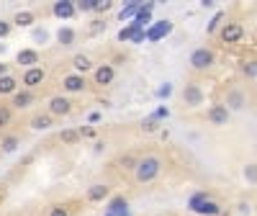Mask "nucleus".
Masks as SVG:
<instances>
[{"mask_svg": "<svg viewBox=\"0 0 257 216\" xmlns=\"http://www.w3.org/2000/svg\"><path fill=\"white\" fill-rule=\"evenodd\" d=\"M162 167H165V162L160 155H144V157H139V165L134 170V180L139 185H149L152 180L160 178Z\"/></svg>", "mask_w": 257, "mask_h": 216, "instance_id": "1", "label": "nucleus"}, {"mask_svg": "<svg viewBox=\"0 0 257 216\" xmlns=\"http://www.w3.org/2000/svg\"><path fill=\"white\" fill-rule=\"evenodd\" d=\"M188 67L193 72H211L216 67V52L211 49V47H198V49H193L190 52V57H188Z\"/></svg>", "mask_w": 257, "mask_h": 216, "instance_id": "2", "label": "nucleus"}, {"mask_svg": "<svg viewBox=\"0 0 257 216\" xmlns=\"http://www.w3.org/2000/svg\"><path fill=\"white\" fill-rule=\"evenodd\" d=\"M180 98H183V106L185 108H201L206 103V93H203V88H201V83H196V80H190V83L183 85Z\"/></svg>", "mask_w": 257, "mask_h": 216, "instance_id": "3", "label": "nucleus"}, {"mask_svg": "<svg viewBox=\"0 0 257 216\" xmlns=\"http://www.w3.org/2000/svg\"><path fill=\"white\" fill-rule=\"evenodd\" d=\"M72 103L70 101V95H52L49 101H47V113L52 116V119H62V116H70L72 113Z\"/></svg>", "mask_w": 257, "mask_h": 216, "instance_id": "4", "label": "nucleus"}, {"mask_svg": "<svg viewBox=\"0 0 257 216\" xmlns=\"http://www.w3.org/2000/svg\"><path fill=\"white\" fill-rule=\"evenodd\" d=\"M206 121L214 126V129H224V126H229V121H232V111H229L224 103H214L206 111Z\"/></svg>", "mask_w": 257, "mask_h": 216, "instance_id": "5", "label": "nucleus"}, {"mask_svg": "<svg viewBox=\"0 0 257 216\" xmlns=\"http://www.w3.org/2000/svg\"><path fill=\"white\" fill-rule=\"evenodd\" d=\"M88 90V80L85 75H77V72H67L62 77V93L64 95H77V93H85Z\"/></svg>", "mask_w": 257, "mask_h": 216, "instance_id": "6", "label": "nucleus"}, {"mask_svg": "<svg viewBox=\"0 0 257 216\" xmlns=\"http://www.w3.org/2000/svg\"><path fill=\"white\" fill-rule=\"evenodd\" d=\"M219 39H221L224 44H239L244 39V26L239 21L221 23V29H219Z\"/></svg>", "mask_w": 257, "mask_h": 216, "instance_id": "7", "label": "nucleus"}, {"mask_svg": "<svg viewBox=\"0 0 257 216\" xmlns=\"http://www.w3.org/2000/svg\"><path fill=\"white\" fill-rule=\"evenodd\" d=\"M113 80H116V67H113V62L95 65V70H93V85L108 88V85H113Z\"/></svg>", "mask_w": 257, "mask_h": 216, "instance_id": "8", "label": "nucleus"}, {"mask_svg": "<svg viewBox=\"0 0 257 216\" xmlns=\"http://www.w3.org/2000/svg\"><path fill=\"white\" fill-rule=\"evenodd\" d=\"M44 80H47V70H44L41 65H39V67H31V70H23V75H21V88L36 90L39 85H44Z\"/></svg>", "mask_w": 257, "mask_h": 216, "instance_id": "9", "label": "nucleus"}, {"mask_svg": "<svg viewBox=\"0 0 257 216\" xmlns=\"http://www.w3.org/2000/svg\"><path fill=\"white\" fill-rule=\"evenodd\" d=\"M111 185L108 183H93L85 191V201L88 203H103V201H108V198H111Z\"/></svg>", "mask_w": 257, "mask_h": 216, "instance_id": "10", "label": "nucleus"}, {"mask_svg": "<svg viewBox=\"0 0 257 216\" xmlns=\"http://www.w3.org/2000/svg\"><path fill=\"white\" fill-rule=\"evenodd\" d=\"M224 106L229 111H244L247 106V93L242 88H229L226 90V98H224Z\"/></svg>", "mask_w": 257, "mask_h": 216, "instance_id": "11", "label": "nucleus"}, {"mask_svg": "<svg viewBox=\"0 0 257 216\" xmlns=\"http://www.w3.org/2000/svg\"><path fill=\"white\" fill-rule=\"evenodd\" d=\"M39 62H41V54L36 49H18L16 52V65H21L23 70L39 67Z\"/></svg>", "mask_w": 257, "mask_h": 216, "instance_id": "12", "label": "nucleus"}, {"mask_svg": "<svg viewBox=\"0 0 257 216\" xmlns=\"http://www.w3.org/2000/svg\"><path fill=\"white\" fill-rule=\"evenodd\" d=\"M170 31H172V21H167V18H165V21H157V23L152 26V29H147V31H144V39L154 44V41L165 39V36H167Z\"/></svg>", "mask_w": 257, "mask_h": 216, "instance_id": "13", "label": "nucleus"}, {"mask_svg": "<svg viewBox=\"0 0 257 216\" xmlns=\"http://www.w3.org/2000/svg\"><path fill=\"white\" fill-rule=\"evenodd\" d=\"M31 103H36V93L34 90H26V88H21L18 93H13L11 95V108H18V111H23V108H29Z\"/></svg>", "mask_w": 257, "mask_h": 216, "instance_id": "14", "label": "nucleus"}, {"mask_svg": "<svg viewBox=\"0 0 257 216\" xmlns=\"http://www.w3.org/2000/svg\"><path fill=\"white\" fill-rule=\"evenodd\" d=\"M52 13L62 18V21H70V18H75L77 8H75V0H57V3L52 5Z\"/></svg>", "mask_w": 257, "mask_h": 216, "instance_id": "15", "label": "nucleus"}, {"mask_svg": "<svg viewBox=\"0 0 257 216\" xmlns=\"http://www.w3.org/2000/svg\"><path fill=\"white\" fill-rule=\"evenodd\" d=\"M95 70V62L88 57V54H75L72 57V72H77V75H88V72H93Z\"/></svg>", "mask_w": 257, "mask_h": 216, "instance_id": "16", "label": "nucleus"}, {"mask_svg": "<svg viewBox=\"0 0 257 216\" xmlns=\"http://www.w3.org/2000/svg\"><path fill=\"white\" fill-rule=\"evenodd\" d=\"M29 126H31L34 131H49L52 126H54V119H52L47 111H44V113L39 111V113H34L31 119H29Z\"/></svg>", "mask_w": 257, "mask_h": 216, "instance_id": "17", "label": "nucleus"}, {"mask_svg": "<svg viewBox=\"0 0 257 216\" xmlns=\"http://www.w3.org/2000/svg\"><path fill=\"white\" fill-rule=\"evenodd\" d=\"M21 90V80H18L16 75H3L0 77V95H13V93H18Z\"/></svg>", "mask_w": 257, "mask_h": 216, "instance_id": "18", "label": "nucleus"}, {"mask_svg": "<svg viewBox=\"0 0 257 216\" xmlns=\"http://www.w3.org/2000/svg\"><path fill=\"white\" fill-rule=\"evenodd\" d=\"M18 147H21V134H3L0 137V152L3 155H13Z\"/></svg>", "mask_w": 257, "mask_h": 216, "instance_id": "19", "label": "nucleus"}, {"mask_svg": "<svg viewBox=\"0 0 257 216\" xmlns=\"http://www.w3.org/2000/svg\"><path fill=\"white\" fill-rule=\"evenodd\" d=\"M11 23L18 26V29H29V26L36 23V13H34V11H18V13L13 16Z\"/></svg>", "mask_w": 257, "mask_h": 216, "instance_id": "20", "label": "nucleus"}, {"mask_svg": "<svg viewBox=\"0 0 257 216\" xmlns=\"http://www.w3.org/2000/svg\"><path fill=\"white\" fill-rule=\"evenodd\" d=\"M57 41L62 44V47H72V44L77 41V31L72 29V26H59V31H57Z\"/></svg>", "mask_w": 257, "mask_h": 216, "instance_id": "21", "label": "nucleus"}, {"mask_svg": "<svg viewBox=\"0 0 257 216\" xmlns=\"http://www.w3.org/2000/svg\"><path fill=\"white\" fill-rule=\"evenodd\" d=\"M121 170H128V173H134L136 170V165H139V157L134 155V152H126V155H121L118 157V162H116Z\"/></svg>", "mask_w": 257, "mask_h": 216, "instance_id": "22", "label": "nucleus"}, {"mask_svg": "<svg viewBox=\"0 0 257 216\" xmlns=\"http://www.w3.org/2000/svg\"><path fill=\"white\" fill-rule=\"evenodd\" d=\"M242 178H244L247 185H257V162H244Z\"/></svg>", "mask_w": 257, "mask_h": 216, "instance_id": "23", "label": "nucleus"}, {"mask_svg": "<svg viewBox=\"0 0 257 216\" xmlns=\"http://www.w3.org/2000/svg\"><path fill=\"white\" fill-rule=\"evenodd\" d=\"M59 142L62 144H77L80 142V131L77 129H62L59 131Z\"/></svg>", "mask_w": 257, "mask_h": 216, "instance_id": "24", "label": "nucleus"}, {"mask_svg": "<svg viewBox=\"0 0 257 216\" xmlns=\"http://www.w3.org/2000/svg\"><path fill=\"white\" fill-rule=\"evenodd\" d=\"M128 209V201L124 196H116L111 203H108V214H121V211H126Z\"/></svg>", "mask_w": 257, "mask_h": 216, "instance_id": "25", "label": "nucleus"}, {"mask_svg": "<svg viewBox=\"0 0 257 216\" xmlns=\"http://www.w3.org/2000/svg\"><path fill=\"white\" fill-rule=\"evenodd\" d=\"M11 121H13V108L5 106V103H0V129H5Z\"/></svg>", "mask_w": 257, "mask_h": 216, "instance_id": "26", "label": "nucleus"}, {"mask_svg": "<svg viewBox=\"0 0 257 216\" xmlns=\"http://www.w3.org/2000/svg\"><path fill=\"white\" fill-rule=\"evenodd\" d=\"M242 75L247 80H255L257 77V59H247L244 65H242Z\"/></svg>", "mask_w": 257, "mask_h": 216, "instance_id": "27", "label": "nucleus"}, {"mask_svg": "<svg viewBox=\"0 0 257 216\" xmlns=\"http://www.w3.org/2000/svg\"><path fill=\"white\" fill-rule=\"evenodd\" d=\"M139 11H142V3H128L126 8H121V11H118V18L124 21V18H131V16H136Z\"/></svg>", "mask_w": 257, "mask_h": 216, "instance_id": "28", "label": "nucleus"}, {"mask_svg": "<svg viewBox=\"0 0 257 216\" xmlns=\"http://www.w3.org/2000/svg\"><path fill=\"white\" fill-rule=\"evenodd\" d=\"M139 31H142V29H136L134 21H131V23L126 26V29L118 31V41H131V36H134V34H139Z\"/></svg>", "mask_w": 257, "mask_h": 216, "instance_id": "29", "label": "nucleus"}, {"mask_svg": "<svg viewBox=\"0 0 257 216\" xmlns=\"http://www.w3.org/2000/svg\"><path fill=\"white\" fill-rule=\"evenodd\" d=\"M157 121H160L157 116H149V119H144V121H142V131H144V134L157 131V129H160V124H157Z\"/></svg>", "mask_w": 257, "mask_h": 216, "instance_id": "30", "label": "nucleus"}, {"mask_svg": "<svg viewBox=\"0 0 257 216\" xmlns=\"http://www.w3.org/2000/svg\"><path fill=\"white\" fill-rule=\"evenodd\" d=\"M224 18H226L224 13H216L214 18H211V23L206 26V31H208V34H216L219 29H221V21H224Z\"/></svg>", "mask_w": 257, "mask_h": 216, "instance_id": "31", "label": "nucleus"}, {"mask_svg": "<svg viewBox=\"0 0 257 216\" xmlns=\"http://www.w3.org/2000/svg\"><path fill=\"white\" fill-rule=\"evenodd\" d=\"M75 8H77L80 13H93L95 11V0H77Z\"/></svg>", "mask_w": 257, "mask_h": 216, "instance_id": "32", "label": "nucleus"}, {"mask_svg": "<svg viewBox=\"0 0 257 216\" xmlns=\"http://www.w3.org/2000/svg\"><path fill=\"white\" fill-rule=\"evenodd\" d=\"M103 31H106V21H100V18L88 26V34H90V36H98V34H103Z\"/></svg>", "mask_w": 257, "mask_h": 216, "instance_id": "33", "label": "nucleus"}, {"mask_svg": "<svg viewBox=\"0 0 257 216\" xmlns=\"http://www.w3.org/2000/svg\"><path fill=\"white\" fill-rule=\"evenodd\" d=\"M49 216H70V209L64 203H54L49 209Z\"/></svg>", "mask_w": 257, "mask_h": 216, "instance_id": "34", "label": "nucleus"}, {"mask_svg": "<svg viewBox=\"0 0 257 216\" xmlns=\"http://www.w3.org/2000/svg\"><path fill=\"white\" fill-rule=\"evenodd\" d=\"M113 3L111 0H95V11L93 13H106V11H111Z\"/></svg>", "mask_w": 257, "mask_h": 216, "instance_id": "35", "label": "nucleus"}, {"mask_svg": "<svg viewBox=\"0 0 257 216\" xmlns=\"http://www.w3.org/2000/svg\"><path fill=\"white\" fill-rule=\"evenodd\" d=\"M13 31V23L11 21H5V18H0V39H5L8 34Z\"/></svg>", "mask_w": 257, "mask_h": 216, "instance_id": "36", "label": "nucleus"}, {"mask_svg": "<svg viewBox=\"0 0 257 216\" xmlns=\"http://www.w3.org/2000/svg\"><path fill=\"white\" fill-rule=\"evenodd\" d=\"M80 131V139L82 137H95V129H93V126H85V129H77Z\"/></svg>", "mask_w": 257, "mask_h": 216, "instance_id": "37", "label": "nucleus"}, {"mask_svg": "<svg viewBox=\"0 0 257 216\" xmlns=\"http://www.w3.org/2000/svg\"><path fill=\"white\" fill-rule=\"evenodd\" d=\"M170 93H172V88H170V83H165V85L160 88V95L165 98V95H170Z\"/></svg>", "mask_w": 257, "mask_h": 216, "instance_id": "38", "label": "nucleus"}, {"mask_svg": "<svg viewBox=\"0 0 257 216\" xmlns=\"http://www.w3.org/2000/svg\"><path fill=\"white\" fill-rule=\"evenodd\" d=\"M142 41H144V31H139V34L131 36V44H142Z\"/></svg>", "mask_w": 257, "mask_h": 216, "instance_id": "39", "label": "nucleus"}, {"mask_svg": "<svg viewBox=\"0 0 257 216\" xmlns=\"http://www.w3.org/2000/svg\"><path fill=\"white\" fill-rule=\"evenodd\" d=\"M3 75H8V65H5V62H0V77H3Z\"/></svg>", "mask_w": 257, "mask_h": 216, "instance_id": "40", "label": "nucleus"}, {"mask_svg": "<svg viewBox=\"0 0 257 216\" xmlns=\"http://www.w3.org/2000/svg\"><path fill=\"white\" fill-rule=\"evenodd\" d=\"M154 216H167V214H154Z\"/></svg>", "mask_w": 257, "mask_h": 216, "instance_id": "41", "label": "nucleus"}]
</instances>
